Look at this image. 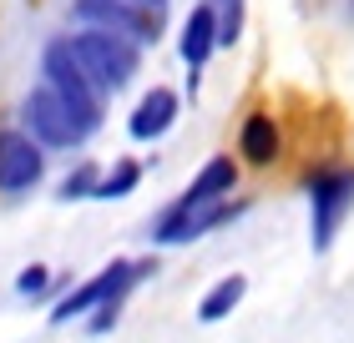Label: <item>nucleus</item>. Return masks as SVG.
I'll use <instances>...</instances> for the list:
<instances>
[{
  "instance_id": "1",
  "label": "nucleus",
  "mask_w": 354,
  "mask_h": 343,
  "mask_svg": "<svg viewBox=\"0 0 354 343\" xmlns=\"http://www.w3.org/2000/svg\"><path fill=\"white\" fill-rule=\"evenodd\" d=\"M157 263L152 257H111V263L102 273H91L86 283H76L66 298H61L51 308V323L61 329V323H76V318H86V333L102 338L111 323L122 318V303H127V293H132L142 277H152Z\"/></svg>"
},
{
  "instance_id": "2",
  "label": "nucleus",
  "mask_w": 354,
  "mask_h": 343,
  "mask_svg": "<svg viewBox=\"0 0 354 343\" xmlns=\"http://www.w3.org/2000/svg\"><path fill=\"white\" fill-rule=\"evenodd\" d=\"M71 51L82 61V71L91 76V86L102 96H117L137 81L142 71V46L122 30H106V26H86V30H71Z\"/></svg>"
},
{
  "instance_id": "3",
  "label": "nucleus",
  "mask_w": 354,
  "mask_h": 343,
  "mask_svg": "<svg viewBox=\"0 0 354 343\" xmlns=\"http://www.w3.org/2000/svg\"><path fill=\"white\" fill-rule=\"evenodd\" d=\"M41 76H46V86L66 101V111L76 117V126L91 137L96 126H102V101H106V96L91 86V76L82 71V61H76V51H71L66 36L51 41V46L41 51Z\"/></svg>"
},
{
  "instance_id": "4",
  "label": "nucleus",
  "mask_w": 354,
  "mask_h": 343,
  "mask_svg": "<svg viewBox=\"0 0 354 343\" xmlns=\"http://www.w3.org/2000/svg\"><path fill=\"white\" fill-rule=\"evenodd\" d=\"M304 192H309V242L314 253H329L354 212V167H314L304 177Z\"/></svg>"
},
{
  "instance_id": "5",
  "label": "nucleus",
  "mask_w": 354,
  "mask_h": 343,
  "mask_svg": "<svg viewBox=\"0 0 354 343\" xmlns=\"http://www.w3.org/2000/svg\"><path fill=\"white\" fill-rule=\"evenodd\" d=\"M71 10H76V21L122 30L137 46H157L167 26V6H152V0H76Z\"/></svg>"
},
{
  "instance_id": "6",
  "label": "nucleus",
  "mask_w": 354,
  "mask_h": 343,
  "mask_svg": "<svg viewBox=\"0 0 354 343\" xmlns=\"http://www.w3.org/2000/svg\"><path fill=\"white\" fill-rule=\"evenodd\" d=\"M21 121H26V132L36 137L41 146H82L86 141V132L76 126V117L66 111V101H61L46 81L21 101Z\"/></svg>"
},
{
  "instance_id": "7",
  "label": "nucleus",
  "mask_w": 354,
  "mask_h": 343,
  "mask_svg": "<svg viewBox=\"0 0 354 343\" xmlns=\"http://www.w3.org/2000/svg\"><path fill=\"white\" fill-rule=\"evenodd\" d=\"M46 177V146L30 132L0 126V192H26Z\"/></svg>"
},
{
  "instance_id": "8",
  "label": "nucleus",
  "mask_w": 354,
  "mask_h": 343,
  "mask_svg": "<svg viewBox=\"0 0 354 343\" xmlns=\"http://www.w3.org/2000/svg\"><path fill=\"white\" fill-rule=\"evenodd\" d=\"M233 192H238V161H233L228 152H218V157L203 161V172L187 182L183 197H177L162 217H157V227L177 222V217H183V212H192V207H207V202H218V197H233Z\"/></svg>"
},
{
  "instance_id": "9",
  "label": "nucleus",
  "mask_w": 354,
  "mask_h": 343,
  "mask_svg": "<svg viewBox=\"0 0 354 343\" xmlns=\"http://www.w3.org/2000/svg\"><path fill=\"white\" fill-rule=\"evenodd\" d=\"M248 212V202L243 197H218V202H207V207H192V212H183L177 222H167V227H152V242L157 248H183V242H198V237H207L213 227H228V222H238Z\"/></svg>"
},
{
  "instance_id": "10",
  "label": "nucleus",
  "mask_w": 354,
  "mask_h": 343,
  "mask_svg": "<svg viewBox=\"0 0 354 343\" xmlns=\"http://www.w3.org/2000/svg\"><path fill=\"white\" fill-rule=\"evenodd\" d=\"M177 51H183V66H187V86L198 91V71L207 66V56L218 51V10H213V0H203V6L183 21Z\"/></svg>"
},
{
  "instance_id": "11",
  "label": "nucleus",
  "mask_w": 354,
  "mask_h": 343,
  "mask_svg": "<svg viewBox=\"0 0 354 343\" xmlns=\"http://www.w3.org/2000/svg\"><path fill=\"white\" fill-rule=\"evenodd\" d=\"M177 91L172 86H152V91H142V101L132 106V117H127V132H132V141H157V137H167L172 132V121H177Z\"/></svg>"
},
{
  "instance_id": "12",
  "label": "nucleus",
  "mask_w": 354,
  "mask_h": 343,
  "mask_svg": "<svg viewBox=\"0 0 354 343\" xmlns=\"http://www.w3.org/2000/svg\"><path fill=\"white\" fill-rule=\"evenodd\" d=\"M238 157L248 167H273L283 157V126L273 111H253V117L238 126Z\"/></svg>"
},
{
  "instance_id": "13",
  "label": "nucleus",
  "mask_w": 354,
  "mask_h": 343,
  "mask_svg": "<svg viewBox=\"0 0 354 343\" xmlns=\"http://www.w3.org/2000/svg\"><path fill=\"white\" fill-rule=\"evenodd\" d=\"M243 298H248V277H243V273L218 277V283L198 298V323H223V318H228Z\"/></svg>"
},
{
  "instance_id": "14",
  "label": "nucleus",
  "mask_w": 354,
  "mask_h": 343,
  "mask_svg": "<svg viewBox=\"0 0 354 343\" xmlns=\"http://www.w3.org/2000/svg\"><path fill=\"white\" fill-rule=\"evenodd\" d=\"M137 182H142V161L122 157V161H117V167H111L106 177H96L91 197H96V202H122V197H132V192H137Z\"/></svg>"
},
{
  "instance_id": "15",
  "label": "nucleus",
  "mask_w": 354,
  "mask_h": 343,
  "mask_svg": "<svg viewBox=\"0 0 354 343\" xmlns=\"http://www.w3.org/2000/svg\"><path fill=\"white\" fill-rule=\"evenodd\" d=\"M51 268H41V263H30V268H21V277H15V293H21V298H46V293H51Z\"/></svg>"
},
{
  "instance_id": "16",
  "label": "nucleus",
  "mask_w": 354,
  "mask_h": 343,
  "mask_svg": "<svg viewBox=\"0 0 354 343\" xmlns=\"http://www.w3.org/2000/svg\"><path fill=\"white\" fill-rule=\"evenodd\" d=\"M96 177H102V172H96L91 161H86V167H76V172L66 177V182H61V197H66V202H76V197H91Z\"/></svg>"
},
{
  "instance_id": "17",
  "label": "nucleus",
  "mask_w": 354,
  "mask_h": 343,
  "mask_svg": "<svg viewBox=\"0 0 354 343\" xmlns=\"http://www.w3.org/2000/svg\"><path fill=\"white\" fill-rule=\"evenodd\" d=\"M152 6H167V0H152Z\"/></svg>"
}]
</instances>
